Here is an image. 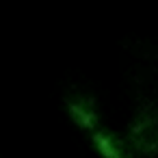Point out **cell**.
Listing matches in <instances>:
<instances>
[{"mask_svg":"<svg viewBox=\"0 0 158 158\" xmlns=\"http://www.w3.org/2000/svg\"><path fill=\"white\" fill-rule=\"evenodd\" d=\"M130 141L143 154L158 152V110H143L130 128Z\"/></svg>","mask_w":158,"mask_h":158,"instance_id":"1","label":"cell"},{"mask_svg":"<svg viewBox=\"0 0 158 158\" xmlns=\"http://www.w3.org/2000/svg\"><path fill=\"white\" fill-rule=\"evenodd\" d=\"M93 143L95 147L100 149V154L104 158H130L123 141L117 136V134H110V132H95L93 134Z\"/></svg>","mask_w":158,"mask_h":158,"instance_id":"3","label":"cell"},{"mask_svg":"<svg viewBox=\"0 0 158 158\" xmlns=\"http://www.w3.org/2000/svg\"><path fill=\"white\" fill-rule=\"evenodd\" d=\"M67 108H69L72 119H74L80 128H85V130H95V126H98V110H95V104H93L91 98H85V95L74 98V100L67 102Z\"/></svg>","mask_w":158,"mask_h":158,"instance_id":"2","label":"cell"}]
</instances>
